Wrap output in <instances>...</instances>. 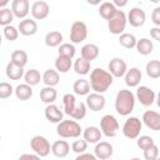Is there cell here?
Returning <instances> with one entry per match:
<instances>
[{"mask_svg":"<svg viewBox=\"0 0 160 160\" xmlns=\"http://www.w3.org/2000/svg\"><path fill=\"white\" fill-rule=\"evenodd\" d=\"M151 21L154 25L160 26V6H156L151 12Z\"/></svg>","mask_w":160,"mask_h":160,"instance_id":"46","label":"cell"},{"mask_svg":"<svg viewBox=\"0 0 160 160\" xmlns=\"http://www.w3.org/2000/svg\"><path fill=\"white\" fill-rule=\"evenodd\" d=\"M56 132L60 138L64 139H76L81 135L82 129L80 124H78L74 120H61L56 126Z\"/></svg>","mask_w":160,"mask_h":160,"instance_id":"3","label":"cell"},{"mask_svg":"<svg viewBox=\"0 0 160 160\" xmlns=\"http://www.w3.org/2000/svg\"><path fill=\"white\" fill-rule=\"evenodd\" d=\"M136 144H138V148L144 151V150L149 149L150 146H152L155 142H154V139L151 136H149V135H141V136L138 138Z\"/></svg>","mask_w":160,"mask_h":160,"instance_id":"42","label":"cell"},{"mask_svg":"<svg viewBox=\"0 0 160 160\" xmlns=\"http://www.w3.org/2000/svg\"><path fill=\"white\" fill-rule=\"evenodd\" d=\"M156 104H158V106L160 108V91H159L158 95H156Z\"/></svg>","mask_w":160,"mask_h":160,"instance_id":"53","label":"cell"},{"mask_svg":"<svg viewBox=\"0 0 160 160\" xmlns=\"http://www.w3.org/2000/svg\"><path fill=\"white\" fill-rule=\"evenodd\" d=\"M58 98V92L54 86H46L40 90V100L45 104H52Z\"/></svg>","mask_w":160,"mask_h":160,"instance_id":"29","label":"cell"},{"mask_svg":"<svg viewBox=\"0 0 160 160\" xmlns=\"http://www.w3.org/2000/svg\"><path fill=\"white\" fill-rule=\"evenodd\" d=\"M51 152L56 158H60V159L61 158H66L69 155V152H70V145L65 140H56L51 145Z\"/></svg>","mask_w":160,"mask_h":160,"instance_id":"20","label":"cell"},{"mask_svg":"<svg viewBox=\"0 0 160 160\" xmlns=\"http://www.w3.org/2000/svg\"><path fill=\"white\" fill-rule=\"evenodd\" d=\"M82 136L84 139L90 142V144H96L101 140L102 136V131L101 129H99L98 126H88L84 131H82Z\"/></svg>","mask_w":160,"mask_h":160,"instance_id":"21","label":"cell"},{"mask_svg":"<svg viewBox=\"0 0 160 160\" xmlns=\"http://www.w3.org/2000/svg\"><path fill=\"white\" fill-rule=\"evenodd\" d=\"M18 29H19L21 35L32 36V35H35L38 32V24H36L35 20L25 18V19H21V21L18 25Z\"/></svg>","mask_w":160,"mask_h":160,"instance_id":"18","label":"cell"},{"mask_svg":"<svg viewBox=\"0 0 160 160\" xmlns=\"http://www.w3.org/2000/svg\"><path fill=\"white\" fill-rule=\"evenodd\" d=\"M15 96L21 101L29 100L32 96V86L26 84V82L25 84H19L15 88Z\"/></svg>","mask_w":160,"mask_h":160,"instance_id":"26","label":"cell"},{"mask_svg":"<svg viewBox=\"0 0 160 160\" xmlns=\"http://www.w3.org/2000/svg\"><path fill=\"white\" fill-rule=\"evenodd\" d=\"M86 104H84V102H76V105H75V108H74V110H72V112L70 114V116L72 118V119H75V120H81V119H84L85 116H86Z\"/></svg>","mask_w":160,"mask_h":160,"instance_id":"40","label":"cell"},{"mask_svg":"<svg viewBox=\"0 0 160 160\" xmlns=\"http://www.w3.org/2000/svg\"><path fill=\"white\" fill-rule=\"evenodd\" d=\"M108 69H109L110 74L114 78H122V76H125V74L128 71V65H126L124 59L114 58V59L110 60V62L108 65Z\"/></svg>","mask_w":160,"mask_h":160,"instance_id":"11","label":"cell"},{"mask_svg":"<svg viewBox=\"0 0 160 160\" xmlns=\"http://www.w3.org/2000/svg\"><path fill=\"white\" fill-rule=\"evenodd\" d=\"M102 0H86V2L89 4V5H92V6H96V5H100V2H101Z\"/></svg>","mask_w":160,"mask_h":160,"instance_id":"51","label":"cell"},{"mask_svg":"<svg viewBox=\"0 0 160 160\" xmlns=\"http://www.w3.org/2000/svg\"><path fill=\"white\" fill-rule=\"evenodd\" d=\"M114 76L110 71L104 70L101 68H96L90 72V86L95 92L104 94L112 84Z\"/></svg>","mask_w":160,"mask_h":160,"instance_id":"1","label":"cell"},{"mask_svg":"<svg viewBox=\"0 0 160 160\" xmlns=\"http://www.w3.org/2000/svg\"><path fill=\"white\" fill-rule=\"evenodd\" d=\"M88 38V26L84 21H75L70 28V41L72 44H80Z\"/></svg>","mask_w":160,"mask_h":160,"instance_id":"8","label":"cell"},{"mask_svg":"<svg viewBox=\"0 0 160 160\" xmlns=\"http://www.w3.org/2000/svg\"><path fill=\"white\" fill-rule=\"evenodd\" d=\"M61 42H62V34L60 31L52 30L45 35V44L49 48H56L61 45Z\"/></svg>","mask_w":160,"mask_h":160,"instance_id":"30","label":"cell"},{"mask_svg":"<svg viewBox=\"0 0 160 160\" xmlns=\"http://www.w3.org/2000/svg\"><path fill=\"white\" fill-rule=\"evenodd\" d=\"M126 22H128V16L125 15V12L122 10H118V12L110 20H108L109 31L114 35H120L124 32L126 28Z\"/></svg>","mask_w":160,"mask_h":160,"instance_id":"6","label":"cell"},{"mask_svg":"<svg viewBox=\"0 0 160 160\" xmlns=\"http://www.w3.org/2000/svg\"><path fill=\"white\" fill-rule=\"evenodd\" d=\"M112 2H114V5L116 8H124V6L128 5L129 0H112Z\"/></svg>","mask_w":160,"mask_h":160,"instance_id":"49","label":"cell"},{"mask_svg":"<svg viewBox=\"0 0 160 160\" xmlns=\"http://www.w3.org/2000/svg\"><path fill=\"white\" fill-rule=\"evenodd\" d=\"M60 81V75L58 70H52V69H48L44 71L42 74V82L46 86H55L58 85Z\"/></svg>","mask_w":160,"mask_h":160,"instance_id":"28","label":"cell"},{"mask_svg":"<svg viewBox=\"0 0 160 160\" xmlns=\"http://www.w3.org/2000/svg\"><path fill=\"white\" fill-rule=\"evenodd\" d=\"M72 66V62H71V59L70 58H66V56H61L59 55L56 59H55V69L60 72V74H66Z\"/></svg>","mask_w":160,"mask_h":160,"instance_id":"31","label":"cell"},{"mask_svg":"<svg viewBox=\"0 0 160 160\" xmlns=\"http://www.w3.org/2000/svg\"><path fill=\"white\" fill-rule=\"evenodd\" d=\"M12 92H15V90H14V88L11 86V84L5 82V81H2V82L0 84V98H1V99H8V98H10V96L12 95Z\"/></svg>","mask_w":160,"mask_h":160,"instance_id":"43","label":"cell"},{"mask_svg":"<svg viewBox=\"0 0 160 160\" xmlns=\"http://www.w3.org/2000/svg\"><path fill=\"white\" fill-rule=\"evenodd\" d=\"M90 89H91L90 81H88L86 79H79L72 85V90L75 95H80V96H86L88 94H90Z\"/></svg>","mask_w":160,"mask_h":160,"instance_id":"25","label":"cell"},{"mask_svg":"<svg viewBox=\"0 0 160 160\" xmlns=\"http://www.w3.org/2000/svg\"><path fill=\"white\" fill-rule=\"evenodd\" d=\"M15 15L12 12V10L8 9V8H1L0 10V25L1 26H6L10 25V22L14 20Z\"/></svg>","mask_w":160,"mask_h":160,"instance_id":"39","label":"cell"},{"mask_svg":"<svg viewBox=\"0 0 160 160\" xmlns=\"http://www.w3.org/2000/svg\"><path fill=\"white\" fill-rule=\"evenodd\" d=\"M149 1H151V2H154V4H158L160 0H149Z\"/></svg>","mask_w":160,"mask_h":160,"instance_id":"54","label":"cell"},{"mask_svg":"<svg viewBox=\"0 0 160 160\" xmlns=\"http://www.w3.org/2000/svg\"><path fill=\"white\" fill-rule=\"evenodd\" d=\"M88 141L84 139V140H81V139H79V140H75L72 144H71V150L74 151V152H76V154H81V152H85L86 151V149H88Z\"/></svg>","mask_w":160,"mask_h":160,"instance_id":"44","label":"cell"},{"mask_svg":"<svg viewBox=\"0 0 160 160\" xmlns=\"http://www.w3.org/2000/svg\"><path fill=\"white\" fill-rule=\"evenodd\" d=\"M30 148L40 158H46L49 155V152L51 151V146H50L49 140L45 136H41V135H35V136L31 138Z\"/></svg>","mask_w":160,"mask_h":160,"instance_id":"7","label":"cell"},{"mask_svg":"<svg viewBox=\"0 0 160 160\" xmlns=\"http://www.w3.org/2000/svg\"><path fill=\"white\" fill-rule=\"evenodd\" d=\"M96 160V155L95 154H89V152H81V154H78L76 156V160Z\"/></svg>","mask_w":160,"mask_h":160,"instance_id":"47","label":"cell"},{"mask_svg":"<svg viewBox=\"0 0 160 160\" xmlns=\"http://www.w3.org/2000/svg\"><path fill=\"white\" fill-rule=\"evenodd\" d=\"M45 118L49 122H52V124H59L61 120H64V112L60 110V108L58 105H55L54 102L52 104H48L46 108H45Z\"/></svg>","mask_w":160,"mask_h":160,"instance_id":"15","label":"cell"},{"mask_svg":"<svg viewBox=\"0 0 160 160\" xmlns=\"http://www.w3.org/2000/svg\"><path fill=\"white\" fill-rule=\"evenodd\" d=\"M86 106L91 110V111H100L105 108V104H106V99L102 94L100 92H91V94H88L86 95Z\"/></svg>","mask_w":160,"mask_h":160,"instance_id":"10","label":"cell"},{"mask_svg":"<svg viewBox=\"0 0 160 160\" xmlns=\"http://www.w3.org/2000/svg\"><path fill=\"white\" fill-rule=\"evenodd\" d=\"M119 42L121 46H124L125 49H134L136 46V38L132 35V34H129V32H122L120 34L119 36Z\"/></svg>","mask_w":160,"mask_h":160,"instance_id":"35","label":"cell"},{"mask_svg":"<svg viewBox=\"0 0 160 160\" xmlns=\"http://www.w3.org/2000/svg\"><path fill=\"white\" fill-rule=\"evenodd\" d=\"M116 12H118V8L114 5V2L105 1L101 2L99 6V15L105 20H110Z\"/></svg>","mask_w":160,"mask_h":160,"instance_id":"22","label":"cell"},{"mask_svg":"<svg viewBox=\"0 0 160 160\" xmlns=\"http://www.w3.org/2000/svg\"><path fill=\"white\" fill-rule=\"evenodd\" d=\"M99 46L95 45V44H85L81 50H80V54H81V58L89 60V61H92L95 60L98 56H99Z\"/></svg>","mask_w":160,"mask_h":160,"instance_id":"23","label":"cell"},{"mask_svg":"<svg viewBox=\"0 0 160 160\" xmlns=\"http://www.w3.org/2000/svg\"><path fill=\"white\" fill-rule=\"evenodd\" d=\"M19 29H16L15 26L12 25H6V26H2V34H4V38L9 41H14L19 38Z\"/></svg>","mask_w":160,"mask_h":160,"instance_id":"41","label":"cell"},{"mask_svg":"<svg viewBox=\"0 0 160 160\" xmlns=\"http://www.w3.org/2000/svg\"><path fill=\"white\" fill-rule=\"evenodd\" d=\"M135 108V95L131 90L122 89L116 94L115 98V110L121 116H128L132 112Z\"/></svg>","mask_w":160,"mask_h":160,"instance_id":"2","label":"cell"},{"mask_svg":"<svg viewBox=\"0 0 160 160\" xmlns=\"http://www.w3.org/2000/svg\"><path fill=\"white\" fill-rule=\"evenodd\" d=\"M58 52H59V55H61V56H66V58L72 59V58L75 56L76 49H75L74 44L64 42V44L59 45V50H58Z\"/></svg>","mask_w":160,"mask_h":160,"instance_id":"38","label":"cell"},{"mask_svg":"<svg viewBox=\"0 0 160 160\" xmlns=\"http://www.w3.org/2000/svg\"><path fill=\"white\" fill-rule=\"evenodd\" d=\"M146 75L151 79H159L160 78V60H150L146 64Z\"/></svg>","mask_w":160,"mask_h":160,"instance_id":"34","label":"cell"},{"mask_svg":"<svg viewBox=\"0 0 160 160\" xmlns=\"http://www.w3.org/2000/svg\"><path fill=\"white\" fill-rule=\"evenodd\" d=\"M39 158L40 156L38 154H22V155H20L19 159H39Z\"/></svg>","mask_w":160,"mask_h":160,"instance_id":"50","label":"cell"},{"mask_svg":"<svg viewBox=\"0 0 160 160\" xmlns=\"http://www.w3.org/2000/svg\"><path fill=\"white\" fill-rule=\"evenodd\" d=\"M6 76L10 79V80H20L22 76H24V68L20 66V65H16L14 64L12 61H10L8 65H6Z\"/></svg>","mask_w":160,"mask_h":160,"instance_id":"24","label":"cell"},{"mask_svg":"<svg viewBox=\"0 0 160 160\" xmlns=\"http://www.w3.org/2000/svg\"><path fill=\"white\" fill-rule=\"evenodd\" d=\"M146 14L141 8H132L128 14V22L134 28H140L145 24Z\"/></svg>","mask_w":160,"mask_h":160,"instance_id":"14","label":"cell"},{"mask_svg":"<svg viewBox=\"0 0 160 160\" xmlns=\"http://www.w3.org/2000/svg\"><path fill=\"white\" fill-rule=\"evenodd\" d=\"M112 152H114V148L108 141H99V142H96L95 149H94V154L100 160L110 159L112 156Z\"/></svg>","mask_w":160,"mask_h":160,"instance_id":"17","label":"cell"},{"mask_svg":"<svg viewBox=\"0 0 160 160\" xmlns=\"http://www.w3.org/2000/svg\"><path fill=\"white\" fill-rule=\"evenodd\" d=\"M141 120L146 125V128H149L150 130H154V131L160 130V114L159 112L154 110H146L142 114Z\"/></svg>","mask_w":160,"mask_h":160,"instance_id":"13","label":"cell"},{"mask_svg":"<svg viewBox=\"0 0 160 160\" xmlns=\"http://www.w3.org/2000/svg\"><path fill=\"white\" fill-rule=\"evenodd\" d=\"M11 61L16 65H20V66H25L28 64V52L24 51V50H15L11 52Z\"/></svg>","mask_w":160,"mask_h":160,"instance_id":"37","label":"cell"},{"mask_svg":"<svg viewBox=\"0 0 160 160\" xmlns=\"http://www.w3.org/2000/svg\"><path fill=\"white\" fill-rule=\"evenodd\" d=\"M100 129L102 131V135H105L106 138H114L116 136L120 126L114 115L106 114L100 119Z\"/></svg>","mask_w":160,"mask_h":160,"instance_id":"5","label":"cell"},{"mask_svg":"<svg viewBox=\"0 0 160 160\" xmlns=\"http://www.w3.org/2000/svg\"><path fill=\"white\" fill-rule=\"evenodd\" d=\"M136 99L139 100V102L142 105V106H151L155 100H156V94L154 92L152 89H150L149 86H145V85H141L136 90Z\"/></svg>","mask_w":160,"mask_h":160,"instance_id":"9","label":"cell"},{"mask_svg":"<svg viewBox=\"0 0 160 160\" xmlns=\"http://www.w3.org/2000/svg\"><path fill=\"white\" fill-rule=\"evenodd\" d=\"M150 35L154 40L159 41L160 42V26H156V28H152L150 29Z\"/></svg>","mask_w":160,"mask_h":160,"instance_id":"48","label":"cell"},{"mask_svg":"<svg viewBox=\"0 0 160 160\" xmlns=\"http://www.w3.org/2000/svg\"><path fill=\"white\" fill-rule=\"evenodd\" d=\"M159 156V148L154 144L152 146H150L149 149L144 150V158L146 160H155Z\"/></svg>","mask_w":160,"mask_h":160,"instance_id":"45","label":"cell"},{"mask_svg":"<svg viewBox=\"0 0 160 160\" xmlns=\"http://www.w3.org/2000/svg\"><path fill=\"white\" fill-rule=\"evenodd\" d=\"M31 16L35 19V20H44L49 16V12H50V6L46 1L44 0H39V1H35L32 5H31Z\"/></svg>","mask_w":160,"mask_h":160,"instance_id":"12","label":"cell"},{"mask_svg":"<svg viewBox=\"0 0 160 160\" xmlns=\"http://www.w3.org/2000/svg\"><path fill=\"white\" fill-rule=\"evenodd\" d=\"M11 10L15 15V18L18 19H25L29 14L30 9V4L29 0H12L11 2Z\"/></svg>","mask_w":160,"mask_h":160,"instance_id":"16","label":"cell"},{"mask_svg":"<svg viewBox=\"0 0 160 160\" xmlns=\"http://www.w3.org/2000/svg\"><path fill=\"white\" fill-rule=\"evenodd\" d=\"M135 48H136V50H138V52H139L140 55L146 56V55H149V54L152 52V50H154V44H152V41H151L150 39H148V38H141L140 40H138Z\"/></svg>","mask_w":160,"mask_h":160,"instance_id":"27","label":"cell"},{"mask_svg":"<svg viewBox=\"0 0 160 160\" xmlns=\"http://www.w3.org/2000/svg\"><path fill=\"white\" fill-rule=\"evenodd\" d=\"M125 84L129 86V88H136L139 86L140 81H141V78H142V74L140 71V69L138 68H131L126 71L125 74Z\"/></svg>","mask_w":160,"mask_h":160,"instance_id":"19","label":"cell"},{"mask_svg":"<svg viewBox=\"0 0 160 160\" xmlns=\"http://www.w3.org/2000/svg\"><path fill=\"white\" fill-rule=\"evenodd\" d=\"M141 128H142L141 120L136 116H130L129 119L125 120V122L122 125V134L125 138L134 140V139H138L140 136Z\"/></svg>","mask_w":160,"mask_h":160,"instance_id":"4","label":"cell"},{"mask_svg":"<svg viewBox=\"0 0 160 160\" xmlns=\"http://www.w3.org/2000/svg\"><path fill=\"white\" fill-rule=\"evenodd\" d=\"M10 0H0V8H5L9 4Z\"/></svg>","mask_w":160,"mask_h":160,"instance_id":"52","label":"cell"},{"mask_svg":"<svg viewBox=\"0 0 160 160\" xmlns=\"http://www.w3.org/2000/svg\"><path fill=\"white\" fill-rule=\"evenodd\" d=\"M62 104H64V112L66 115L70 116V114L72 112L75 105H76V98L74 94H65L62 96Z\"/></svg>","mask_w":160,"mask_h":160,"instance_id":"36","label":"cell"},{"mask_svg":"<svg viewBox=\"0 0 160 160\" xmlns=\"http://www.w3.org/2000/svg\"><path fill=\"white\" fill-rule=\"evenodd\" d=\"M24 80H25L26 84H29L31 86H35L40 82V80H42V75L39 72V70L30 69L24 74Z\"/></svg>","mask_w":160,"mask_h":160,"instance_id":"33","label":"cell"},{"mask_svg":"<svg viewBox=\"0 0 160 160\" xmlns=\"http://www.w3.org/2000/svg\"><path fill=\"white\" fill-rule=\"evenodd\" d=\"M90 62L89 60L84 59V58H79L75 60L74 62V71L78 75H86L90 72Z\"/></svg>","mask_w":160,"mask_h":160,"instance_id":"32","label":"cell"}]
</instances>
